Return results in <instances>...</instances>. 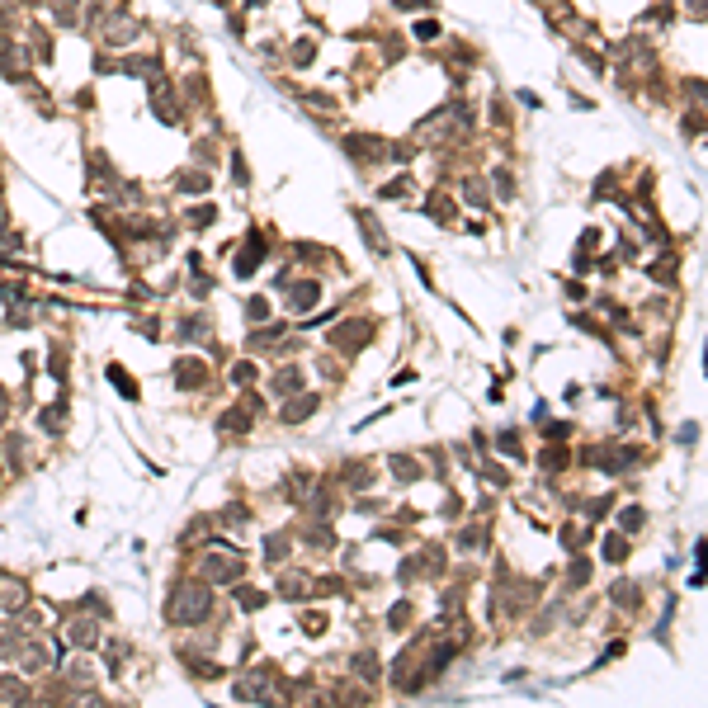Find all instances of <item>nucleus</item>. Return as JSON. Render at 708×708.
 Wrapping results in <instances>:
<instances>
[{"label": "nucleus", "instance_id": "1", "mask_svg": "<svg viewBox=\"0 0 708 708\" xmlns=\"http://www.w3.org/2000/svg\"><path fill=\"white\" fill-rule=\"evenodd\" d=\"M166 614H170V623H199L208 614V590L204 585H180L170 595V609Z\"/></svg>", "mask_w": 708, "mask_h": 708}, {"label": "nucleus", "instance_id": "2", "mask_svg": "<svg viewBox=\"0 0 708 708\" xmlns=\"http://www.w3.org/2000/svg\"><path fill=\"white\" fill-rule=\"evenodd\" d=\"M232 690H236V699H246V704H260V699L274 690V676H269L265 666H255V671H246V676L236 680Z\"/></svg>", "mask_w": 708, "mask_h": 708}, {"label": "nucleus", "instance_id": "3", "mask_svg": "<svg viewBox=\"0 0 708 708\" xmlns=\"http://www.w3.org/2000/svg\"><path fill=\"white\" fill-rule=\"evenodd\" d=\"M236 571H241V562H227V557H208L204 562L208 581H236Z\"/></svg>", "mask_w": 708, "mask_h": 708}, {"label": "nucleus", "instance_id": "4", "mask_svg": "<svg viewBox=\"0 0 708 708\" xmlns=\"http://www.w3.org/2000/svg\"><path fill=\"white\" fill-rule=\"evenodd\" d=\"M316 298H321V288H316V283H307V279L288 288V307H312Z\"/></svg>", "mask_w": 708, "mask_h": 708}, {"label": "nucleus", "instance_id": "5", "mask_svg": "<svg viewBox=\"0 0 708 708\" xmlns=\"http://www.w3.org/2000/svg\"><path fill=\"white\" fill-rule=\"evenodd\" d=\"M71 642H76V647H94V642H99V633H94L90 619H71Z\"/></svg>", "mask_w": 708, "mask_h": 708}, {"label": "nucleus", "instance_id": "6", "mask_svg": "<svg viewBox=\"0 0 708 708\" xmlns=\"http://www.w3.org/2000/svg\"><path fill=\"white\" fill-rule=\"evenodd\" d=\"M359 227H364V236L373 241V251H378V255H387V241H383V232H378V222L368 218V213H359Z\"/></svg>", "mask_w": 708, "mask_h": 708}, {"label": "nucleus", "instance_id": "7", "mask_svg": "<svg viewBox=\"0 0 708 708\" xmlns=\"http://www.w3.org/2000/svg\"><path fill=\"white\" fill-rule=\"evenodd\" d=\"M623 557H628V543H623L619 534H609L604 538V562H623Z\"/></svg>", "mask_w": 708, "mask_h": 708}, {"label": "nucleus", "instance_id": "8", "mask_svg": "<svg viewBox=\"0 0 708 708\" xmlns=\"http://www.w3.org/2000/svg\"><path fill=\"white\" fill-rule=\"evenodd\" d=\"M0 604H10V609H19V604H24V585H19V581L0 585Z\"/></svg>", "mask_w": 708, "mask_h": 708}, {"label": "nucleus", "instance_id": "9", "mask_svg": "<svg viewBox=\"0 0 708 708\" xmlns=\"http://www.w3.org/2000/svg\"><path fill=\"white\" fill-rule=\"evenodd\" d=\"M194 383H204V364L194 368V359H185V368H180V387H194Z\"/></svg>", "mask_w": 708, "mask_h": 708}, {"label": "nucleus", "instance_id": "10", "mask_svg": "<svg viewBox=\"0 0 708 708\" xmlns=\"http://www.w3.org/2000/svg\"><path fill=\"white\" fill-rule=\"evenodd\" d=\"M312 411H316V397H312V402L302 397L298 406H288V411H283V421H302V416H312Z\"/></svg>", "mask_w": 708, "mask_h": 708}, {"label": "nucleus", "instance_id": "11", "mask_svg": "<svg viewBox=\"0 0 708 708\" xmlns=\"http://www.w3.org/2000/svg\"><path fill=\"white\" fill-rule=\"evenodd\" d=\"M298 383H302V373H298V368H283V373L274 378V387H279V392H288V387H298Z\"/></svg>", "mask_w": 708, "mask_h": 708}, {"label": "nucleus", "instance_id": "12", "mask_svg": "<svg viewBox=\"0 0 708 708\" xmlns=\"http://www.w3.org/2000/svg\"><path fill=\"white\" fill-rule=\"evenodd\" d=\"M0 699H24V685L10 676H0Z\"/></svg>", "mask_w": 708, "mask_h": 708}, {"label": "nucleus", "instance_id": "13", "mask_svg": "<svg viewBox=\"0 0 708 708\" xmlns=\"http://www.w3.org/2000/svg\"><path fill=\"white\" fill-rule=\"evenodd\" d=\"M387 468H392V472H402V482H416V463H411V458H392Z\"/></svg>", "mask_w": 708, "mask_h": 708}, {"label": "nucleus", "instance_id": "14", "mask_svg": "<svg viewBox=\"0 0 708 708\" xmlns=\"http://www.w3.org/2000/svg\"><path fill=\"white\" fill-rule=\"evenodd\" d=\"M283 548H288L283 538H269V543H265V557H269V562H283Z\"/></svg>", "mask_w": 708, "mask_h": 708}, {"label": "nucleus", "instance_id": "15", "mask_svg": "<svg viewBox=\"0 0 708 708\" xmlns=\"http://www.w3.org/2000/svg\"><path fill=\"white\" fill-rule=\"evenodd\" d=\"M213 218H218L213 208H199V213H194V218H189V222H194V227H208V222H213Z\"/></svg>", "mask_w": 708, "mask_h": 708}, {"label": "nucleus", "instance_id": "16", "mask_svg": "<svg viewBox=\"0 0 708 708\" xmlns=\"http://www.w3.org/2000/svg\"><path fill=\"white\" fill-rule=\"evenodd\" d=\"M642 524V510H623V529H638Z\"/></svg>", "mask_w": 708, "mask_h": 708}]
</instances>
